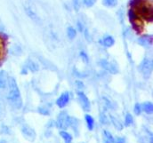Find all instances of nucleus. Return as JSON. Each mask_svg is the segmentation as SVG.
Returning a JSON list of instances; mask_svg holds the SVG:
<instances>
[{
    "instance_id": "5701e85b",
    "label": "nucleus",
    "mask_w": 153,
    "mask_h": 143,
    "mask_svg": "<svg viewBox=\"0 0 153 143\" xmlns=\"http://www.w3.org/2000/svg\"><path fill=\"white\" fill-rule=\"evenodd\" d=\"M81 57L83 58V60L85 59V62H87V61H88V58H87L86 54H85L84 52H81Z\"/></svg>"
},
{
    "instance_id": "b1692460",
    "label": "nucleus",
    "mask_w": 153,
    "mask_h": 143,
    "mask_svg": "<svg viewBox=\"0 0 153 143\" xmlns=\"http://www.w3.org/2000/svg\"><path fill=\"white\" fill-rule=\"evenodd\" d=\"M76 84L79 87V89H82V88H84V84L81 83V82H79V81H76Z\"/></svg>"
},
{
    "instance_id": "20e7f679",
    "label": "nucleus",
    "mask_w": 153,
    "mask_h": 143,
    "mask_svg": "<svg viewBox=\"0 0 153 143\" xmlns=\"http://www.w3.org/2000/svg\"><path fill=\"white\" fill-rule=\"evenodd\" d=\"M68 120H69V116L67 115V113L66 112H62L58 116V119H57V123H56L58 128L66 129L69 126Z\"/></svg>"
},
{
    "instance_id": "f3484780",
    "label": "nucleus",
    "mask_w": 153,
    "mask_h": 143,
    "mask_svg": "<svg viewBox=\"0 0 153 143\" xmlns=\"http://www.w3.org/2000/svg\"><path fill=\"white\" fill-rule=\"evenodd\" d=\"M134 114H135L136 116H139V115L141 114V112H142L141 104H139V103H136V104H135V106L134 107Z\"/></svg>"
},
{
    "instance_id": "f8f14e48",
    "label": "nucleus",
    "mask_w": 153,
    "mask_h": 143,
    "mask_svg": "<svg viewBox=\"0 0 153 143\" xmlns=\"http://www.w3.org/2000/svg\"><path fill=\"white\" fill-rule=\"evenodd\" d=\"M114 43L115 40L112 36H106V37H104V39H103V44H104L106 47H111V46H112V45L114 44Z\"/></svg>"
},
{
    "instance_id": "6e6552de",
    "label": "nucleus",
    "mask_w": 153,
    "mask_h": 143,
    "mask_svg": "<svg viewBox=\"0 0 153 143\" xmlns=\"http://www.w3.org/2000/svg\"><path fill=\"white\" fill-rule=\"evenodd\" d=\"M152 36H147V35L141 36V37L138 39V43H139L141 45L144 46V47H148V46H150V45L152 44Z\"/></svg>"
},
{
    "instance_id": "9b49d317",
    "label": "nucleus",
    "mask_w": 153,
    "mask_h": 143,
    "mask_svg": "<svg viewBox=\"0 0 153 143\" xmlns=\"http://www.w3.org/2000/svg\"><path fill=\"white\" fill-rule=\"evenodd\" d=\"M85 121H86L88 129L90 131H92L94 127V120L93 116H91L90 115H85Z\"/></svg>"
},
{
    "instance_id": "f257e3e1",
    "label": "nucleus",
    "mask_w": 153,
    "mask_h": 143,
    "mask_svg": "<svg viewBox=\"0 0 153 143\" xmlns=\"http://www.w3.org/2000/svg\"><path fill=\"white\" fill-rule=\"evenodd\" d=\"M131 5L137 13L148 21H152V7L146 0H132Z\"/></svg>"
},
{
    "instance_id": "412c9836",
    "label": "nucleus",
    "mask_w": 153,
    "mask_h": 143,
    "mask_svg": "<svg viewBox=\"0 0 153 143\" xmlns=\"http://www.w3.org/2000/svg\"><path fill=\"white\" fill-rule=\"evenodd\" d=\"M114 143H126V142H125V139H124V138L118 137V138H117V139H114Z\"/></svg>"
},
{
    "instance_id": "a211bd4d",
    "label": "nucleus",
    "mask_w": 153,
    "mask_h": 143,
    "mask_svg": "<svg viewBox=\"0 0 153 143\" xmlns=\"http://www.w3.org/2000/svg\"><path fill=\"white\" fill-rule=\"evenodd\" d=\"M83 1H84L85 5L87 7H92L96 2V0H83Z\"/></svg>"
},
{
    "instance_id": "0eeeda50",
    "label": "nucleus",
    "mask_w": 153,
    "mask_h": 143,
    "mask_svg": "<svg viewBox=\"0 0 153 143\" xmlns=\"http://www.w3.org/2000/svg\"><path fill=\"white\" fill-rule=\"evenodd\" d=\"M69 100H70V94L68 93H64L58 98L56 104L58 107L62 108L67 105V103L69 102Z\"/></svg>"
},
{
    "instance_id": "9d476101",
    "label": "nucleus",
    "mask_w": 153,
    "mask_h": 143,
    "mask_svg": "<svg viewBox=\"0 0 153 143\" xmlns=\"http://www.w3.org/2000/svg\"><path fill=\"white\" fill-rule=\"evenodd\" d=\"M60 135L62 137L65 143H72V136L65 131H61Z\"/></svg>"
},
{
    "instance_id": "423d86ee",
    "label": "nucleus",
    "mask_w": 153,
    "mask_h": 143,
    "mask_svg": "<svg viewBox=\"0 0 153 143\" xmlns=\"http://www.w3.org/2000/svg\"><path fill=\"white\" fill-rule=\"evenodd\" d=\"M100 64H101V66H102L104 70H108V71L110 72V73H111V74H117V73L118 72L117 68L115 66L114 64H112L111 62H109V61H105V60H102V61L100 62Z\"/></svg>"
},
{
    "instance_id": "4be33fe9",
    "label": "nucleus",
    "mask_w": 153,
    "mask_h": 143,
    "mask_svg": "<svg viewBox=\"0 0 153 143\" xmlns=\"http://www.w3.org/2000/svg\"><path fill=\"white\" fill-rule=\"evenodd\" d=\"M73 4H74V8L77 11L79 9V0H73Z\"/></svg>"
},
{
    "instance_id": "39448f33",
    "label": "nucleus",
    "mask_w": 153,
    "mask_h": 143,
    "mask_svg": "<svg viewBox=\"0 0 153 143\" xmlns=\"http://www.w3.org/2000/svg\"><path fill=\"white\" fill-rule=\"evenodd\" d=\"M77 94H78L79 102H80V104H81V106L83 107V109L85 111H90L91 104H90V102H89L88 98L85 96V94L83 92H78Z\"/></svg>"
},
{
    "instance_id": "ddd939ff",
    "label": "nucleus",
    "mask_w": 153,
    "mask_h": 143,
    "mask_svg": "<svg viewBox=\"0 0 153 143\" xmlns=\"http://www.w3.org/2000/svg\"><path fill=\"white\" fill-rule=\"evenodd\" d=\"M102 3L107 7H114L117 4V0H103Z\"/></svg>"
},
{
    "instance_id": "7ed1b4c3",
    "label": "nucleus",
    "mask_w": 153,
    "mask_h": 143,
    "mask_svg": "<svg viewBox=\"0 0 153 143\" xmlns=\"http://www.w3.org/2000/svg\"><path fill=\"white\" fill-rule=\"evenodd\" d=\"M140 70L143 74L145 77H148L151 76L152 71V62L149 59H145L143 61V62L140 65Z\"/></svg>"
},
{
    "instance_id": "4468645a",
    "label": "nucleus",
    "mask_w": 153,
    "mask_h": 143,
    "mask_svg": "<svg viewBox=\"0 0 153 143\" xmlns=\"http://www.w3.org/2000/svg\"><path fill=\"white\" fill-rule=\"evenodd\" d=\"M67 34H68V36L71 38V39H73L76 35V30L72 27H69L68 30H67Z\"/></svg>"
},
{
    "instance_id": "f03ea898",
    "label": "nucleus",
    "mask_w": 153,
    "mask_h": 143,
    "mask_svg": "<svg viewBox=\"0 0 153 143\" xmlns=\"http://www.w3.org/2000/svg\"><path fill=\"white\" fill-rule=\"evenodd\" d=\"M9 87H10V91H9L8 98H9L11 104L16 108L22 107V97H21V93H20L17 84L13 78L9 79Z\"/></svg>"
},
{
    "instance_id": "aec40b11",
    "label": "nucleus",
    "mask_w": 153,
    "mask_h": 143,
    "mask_svg": "<svg viewBox=\"0 0 153 143\" xmlns=\"http://www.w3.org/2000/svg\"><path fill=\"white\" fill-rule=\"evenodd\" d=\"M30 67V69L32 70V71H37L38 70V67L35 64V63H33V62H30V65L29 66Z\"/></svg>"
},
{
    "instance_id": "6ab92c4d",
    "label": "nucleus",
    "mask_w": 153,
    "mask_h": 143,
    "mask_svg": "<svg viewBox=\"0 0 153 143\" xmlns=\"http://www.w3.org/2000/svg\"><path fill=\"white\" fill-rule=\"evenodd\" d=\"M101 122H102L103 124H108V119H107L106 116H105V115H103V114H102V115H101Z\"/></svg>"
},
{
    "instance_id": "1a4fd4ad",
    "label": "nucleus",
    "mask_w": 153,
    "mask_h": 143,
    "mask_svg": "<svg viewBox=\"0 0 153 143\" xmlns=\"http://www.w3.org/2000/svg\"><path fill=\"white\" fill-rule=\"evenodd\" d=\"M142 110H143L147 114H152L153 112V105L152 102H145L141 105Z\"/></svg>"
},
{
    "instance_id": "2eb2a0df",
    "label": "nucleus",
    "mask_w": 153,
    "mask_h": 143,
    "mask_svg": "<svg viewBox=\"0 0 153 143\" xmlns=\"http://www.w3.org/2000/svg\"><path fill=\"white\" fill-rule=\"evenodd\" d=\"M111 121H112V123H113V124H114V126L116 127L117 130H122L123 129L122 124L117 119H116L114 116H111Z\"/></svg>"
},
{
    "instance_id": "393cba45",
    "label": "nucleus",
    "mask_w": 153,
    "mask_h": 143,
    "mask_svg": "<svg viewBox=\"0 0 153 143\" xmlns=\"http://www.w3.org/2000/svg\"><path fill=\"white\" fill-rule=\"evenodd\" d=\"M2 48H3V44H2V42H1V39H0V56H1V53H2Z\"/></svg>"
},
{
    "instance_id": "dca6fc26",
    "label": "nucleus",
    "mask_w": 153,
    "mask_h": 143,
    "mask_svg": "<svg viewBox=\"0 0 153 143\" xmlns=\"http://www.w3.org/2000/svg\"><path fill=\"white\" fill-rule=\"evenodd\" d=\"M133 122H134V119H133L132 115H131V114H126V119H125V124H126V126H129V125H131V124H133Z\"/></svg>"
}]
</instances>
